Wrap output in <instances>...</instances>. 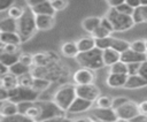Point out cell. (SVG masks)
<instances>
[{
	"label": "cell",
	"mask_w": 147,
	"mask_h": 122,
	"mask_svg": "<svg viewBox=\"0 0 147 122\" xmlns=\"http://www.w3.org/2000/svg\"><path fill=\"white\" fill-rule=\"evenodd\" d=\"M76 60L82 67L88 68L92 70H99V69L105 67V62H103V58H102V51L98 47H95L88 52L79 53L76 56Z\"/></svg>",
	"instance_id": "obj_1"
},
{
	"label": "cell",
	"mask_w": 147,
	"mask_h": 122,
	"mask_svg": "<svg viewBox=\"0 0 147 122\" xmlns=\"http://www.w3.org/2000/svg\"><path fill=\"white\" fill-rule=\"evenodd\" d=\"M76 98H77L76 84H65L56 90V92L53 96V101L61 109L67 112Z\"/></svg>",
	"instance_id": "obj_2"
},
{
	"label": "cell",
	"mask_w": 147,
	"mask_h": 122,
	"mask_svg": "<svg viewBox=\"0 0 147 122\" xmlns=\"http://www.w3.org/2000/svg\"><path fill=\"white\" fill-rule=\"evenodd\" d=\"M18 22V35L21 36L22 41H28L37 31V25H36V15L32 13L30 8L25 9L24 14L22 17L17 21Z\"/></svg>",
	"instance_id": "obj_3"
},
{
	"label": "cell",
	"mask_w": 147,
	"mask_h": 122,
	"mask_svg": "<svg viewBox=\"0 0 147 122\" xmlns=\"http://www.w3.org/2000/svg\"><path fill=\"white\" fill-rule=\"evenodd\" d=\"M106 16L110 20V22H111V24L114 26V31L115 32L127 31L129 29H131L136 24L133 18H132V15L121 14L115 8H109V10L107 12Z\"/></svg>",
	"instance_id": "obj_4"
},
{
	"label": "cell",
	"mask_w": 147,
	"mask_h": 122,
	"mask_svg": "<svg viewBox=\"0 0 147 122\" xmlns=\"http://www.w3.org/2000/svg\"><path fill=\"white\" fill-rule=\"evenodd\" d=\"M9 92V100L18 104V102H23V101H37L39 99L40 93L36 90H33L32 87H24V86H16L14 89L8 90Z\"/></svg>",
	"instance_id": "obj_5"
},
{
	"label": "cell",
	"mask_w": 147,
	"mask_h": 122,
	"mask_svg": "<svg viewBox=\"0 0 147 122\" xmlns=\"http://www.w3.org/2000/svg\"><path fill=\"white\" fill-rule=\"evenodd\" d=\"M36 102L40 108V116L37 122H44L46 120L67 114V112L61 109L53 100H37Z\"/></svg>",
	"instance_id": "obj_6"
},
{
	"label": "cell",
	"mask_w": 147,
	"mask_h": 122,
	"mask_svg": "<svg viewBox=\"0 0 147 122\" xmlns=\"http://www.w3.org/2000/svg\"><path fill=\"white\" fill-rule=\"evenodd\" d=\"M115 110L118 116V120H124V121H132L133 119H136L141 114L139 109V104L132 100H129L127 102H125Z\"/></svg>",
	"instance_id": "obj_7"
},
{
	"label": "cell",
	"mask_w": 147,
	"mask_h": 122,
	"mask_svg": "<svg viewBox=\"0 0 147 122\" xmlns=\"http://www.w3.org/2000/svg\"><path fill=\"white\" fill-rule=\"evenodd\" d=\"M76 92H77V97L84 98L92 102H95V100L101 96L99 87L94 85V83L86 85H76Z\"/></svg>",
	"instance_id": "obj_8"
},
{
	"label": "cell",
	"mask_w": 147,
	"mask_h": 122,
	"mask_svg": "<svg viewBox=\"0 0 147 122\" xmlns=\"http://www.w3.org/2000/svg\"><path fill=\"white\" fill-rule=\"evenodd\" d=\"M95 70L88 69V68H79L74 73V83L76 85H86V84H93L95 79Z\"/></svg>",
	"instance_id": "obj_9"
},
{
	"label": "cell",
	"mask_w": 147,
	"mask_h": 122,
	"mask_svg": "<svg viewBox=\"0 0 147 122\" xmlns=\"http://www.w3.org/2000/svg\"><path fill=\"white\" fill-rule=\"evenodd\" d=\"M92 115L95 120L101 122H117L118 116L114 108H92Z\"/></svg>",
	"instance_id": "obj_10"
},
{
	"label": "cell",
	"mask_w": 147,
	"mask_h": 122,
	"mask_svg": "<svg viewBox=\"0 0 147 122\" xmlns=\"http://www.w3.org/2000/svg\"><path fill=\"white\" fill-rule=\"evenodd\" d=\"M93 104H94V102H92V101H90V100H86V99H84V98L77 97V98L74 100V102L71 104V106L69 107V109H68L67 112H68L69 114H79V113H84V112H86V110L92 109Z\"/></svg>",
	"instance_id": "obj_11"
},
{
	"label": "cell",
	"mask_w": 147,
	"mask_h": 122,
	"mask_svg": "<svg viewBox=\"0 0 147 122\" xmlns=\"http://www.w3.org/2000/svg\"><path fill=\"white\" fill-rule=\"evenodd\" d=\"M147 60L146 54H141L138 52H134L133 49H127L123 53H121V61H123L124 63L129 64V63H134V62H139L142 63L144 61Z\"/></svg>",
	"instance_id": "obj_12"
},
{
	"label": "cell",
	"mask_w": 147,
	"mask_h": 122,
	"mask_svg": "<svg viewBox=\"0 0 147 122\" xmlns=\"http://www.w3.org/2000/svg\"><path fill=\"white\" fill-rule=\"evenodd\" d=\"M127 78H129V75L126 74H108L106 83L109 87L119 89L125 86Z\"/></svg>",
	"instance_id": "obj_13"
},
{
	"label": "cell",
	"mask_w": 147,
	"mask_h": 122,
	"mask_svg": "<svg viewBox=\"0 0 147 122\" xmlns=\"http://www.w3.org/2000/svg\"><path fill=\"white\" fill-rule=\"evenodd\" d=\"M55 24L54 15H36V25L39 31L51 30Z\"/></svg>",
	"instance_id": "obj_14"
},
{
	"label": "cell",
	"mask_w": 147,
	"mask_h": 122,
	"mask_svg": "<svg viewBox=\"0 0 147 122\" xmlns=\"http://www.w3.org/2000/svg\"><path fill=\"white\" fill-rule=\"evenodd\" d=\"M34 15H54L56 12L54 10L51 0H42L38 5L30 8Z\"/></svg>",
	"instance_id": "obj_15"
},
{
	"label": "cell",
	"mask_w": 147,
	"mask_h": 122,
	"mask_svg": "<svg viewBox=\"0 0 147 122\" xmlns=\"http://www.w3.org/2000/svg\"><path fill=\"white\" fill-rule=\"evenodd\" d=\"M102 58H103L105 66L110 67L114 63L121 61V53L114 48H107V49L102 51Z\"/></svg>",
	"instance_id": "obj_16"
},
{
	"label": "cell",
	"mask_w": 147,
	"mask_h": 122,
	"mask_svg": "<svg viewBox=\"0 0 147 122\" xmlns=\"http://www.w3.org/2000/svg\"><path fill=\"white\" fill-rule=\"evenodd\" d=\"M18 30V22L9 16L2 17L0 21V31L1 32H17Z\"/></svg>",
	"instance_id": "obj_17"
},
{
	"label": "cell",
	"mask_w": 147,
	"mask_h": 122,
	"mask_svg": "<svg viewBox=\"0 0 147 122\" xmlns=\"http://www.w3.org/2000/svg\"><path fill=\"white\" fill-rule=\"evenodd\" d=\"M0 114H1V116H11V115L18 114V104H16L11 100L1 101Z\"/></svg>",
	"instance_id": "obj_18"
},
{
	"label": "cell",
	"mask_w": 147,
	"mask_h": 122,
	"mask_svg": "<svg viewBox=\"0 0 147 122\" xmlns=\"http://www.w3.org/2000/svg\"><path fill=\"white\" fill-rule=\"evenodd\" d=\"M101 25V17L99 16H90L82 21V28L88 33H92L98 26Z\"/></svg>",
	"instance_id": "obj_19"
},
{
	"label": "cell",
	"mask_w": 147,
	"mask_h": 122,
	"mask_svg": "<svg viewBox=\"0 0 147 122\" xmlns=\"http://www.w3.org/2000/svg\"><path fill=\"white\" fill-rule=\"evenodd\" d=\"M147 86V82L139 75H129V78L126 81V84L124 89L127 90H134V89H140Z\"/></svg>",
	"instance_id": "obj_20"
},
{
	"label": "cell",
	"mask_w": 147,
	"mask_h": 122,
	"mask_svg": "<svg viewBox=\"0 0 147 122\" xmlns=\"http://www.w3.org/2000/svg\"><path fill=\"white\" fill-rule=\"evenodd\" d=\"M61 53L67 58H75L79 54L77 41H65L61 46Z\"/></svg>",
	"instance_id": "obj_21"
},
{
	"label": "cell",
	"mask_w": 147,
	"mask_h": 122,
	"mask_svg": "<svg viewBox=\"0 0 147 122\" xmlns=\"http://www.w3.org/2000/svg\"><path fill=\"white\" fill-rule=\"evenodd\" d=\"M77 46H78V49H79V53H83V52H88L93 48L96 47L95 45V39L91 36V37H82L77 40Z\"/></svg>",
	"instance_id": "obj_22"
},
{
	"label": "cell",
	"mask_w": 147,
	"mask_h": 122,
	"mask_svg": "<svg viewBox=\"0 0 147 122\" xmlns=\"http://www.w3.org/2000/svg\"><path fill=\"white\" fill-rule=\"evenodd\" d=\"M0 41L2 44H15V45H21L23 43L18 32H0Z\"/></svg>",
	"instance_id": "obj_23"
},
{
	"label": "cell",
	"mask_w": 147,
	"mask_h": 122,
	"mask_svg": "<svg viewBox=\"0 0 147 122\" xmlns=\"http://www.w3.org/2000/svg\"><path fill=\"white\" fill-rule=\"evenodd\" d=\"M0 82H1V87H5V89H7V90L14 89V87H16V86L20 85V83H18V77L15 76V75L11 74V73L1 76V81H0Z\"/></svg>",
	"instance_id": "obj_24"
},
{
	"label": "cell",
	"mask_w": 147,
	"mask_h": 122,
	"mask_svg": "<svg viewBox=\"0 0 147 122\" xmlns=\"http://www.w3.org/2000/svg\"><path fill=\"white\" fill-rule=\"evenodd\" d=\"M20 54L21 53H7V52H1L0 54V63L7 66V67H11L13 64L17 63L20 61Z\"/></svg>",
	"instance_id": "obj_25"
},
{
	"label": "cell",
	"mask_w": 147,
	"mask_h": 122,
	"mask_svg": "<svg viewBox=\"0 0 147 122\" xmlns=\"http://www.w3.org/2000/svg\"><path fill=\"white\" fill-rule=\"evenodd\" d=\"M132 18L136 24L147 23V6H140L139 8L134 9L132 14Z\"/></svg>",
	"instance_id": "obj_26"
},
{
	"label": "cell",
	"mask_w": 147,
	"mask_h": 122,
	"mask_svg": "<svg viewBox=\"0 0 147 122\" xmlns=\"http://www.w3.org/2000/svg\"><path fill=\"white\" fill-rule=\"evenodd\" d=\"M9 70H10V73L14 74L15 76L21 77V76H23V75L30 73V67H28V66H25V64H23L22 62L18 61L17 63L13 64V66L9 68Z\"/></svg>",
	"instance_id": "obj_27"
},
{
	"label": "cell",
	"mask_w": 147,
	"mask_h": 122,
	"mask_svg": "<svg viewBox=\"0 0 147 122\" xmlns=\"http://www.w3.org/2000/svg\"><path fill=\"white\" fill-rule=\"evenodd\" d=\"M51 85V82L46 78H42V77H34V81H33V85H32V89L38 91L39 93L47 90L48 86Z\"/></svg>",
	"instance_id": "obj_28"
},
{
	"label": "cell",
	"mask_w": 147,
	"mask_h": 122,
	"mask_svg": "<svg viewBox=\"0 0 147 122\" xmlns=\"http://www.w3.org/2000/svg\"><path fill=\"white\" fill-rule=\"evenodd\" d=\"M130 45L131 43L124 40V39H119V38H114L113 39V45H111V48L116 49L117 52L119 53H123L127 49H130Z\"/></svg>",
	"instance_id": "obj_29"
},
{
	"label": "cell",
	"mask_w": 147,
	"mask_h": 122,
	"mask_svg": "<svg viewBox=\"0 0 147 122\" xmlns=\"http://www.w3.org/2000/svg\"><path fill=\"white\" fill-rule=\"evenodd\" d=\"M0 122H34L24 114H15L11 116H1Z\"/></svg>",
	"instance_id": "obj_30"
},
{
	"label": "cell",
	"mask_w": 147,
	"mask_h": 122,
	"mask_svg": "<svg viewBox=\"0 0 147 122\" xmlns=\"http://www.w3.org/2000/svg\"><path fill=\"white\" fill-rule=\"evenodd\" d=\"M130 48L133 49L134 52H138V53H141V54H146L147 53L146 39H136V40L131 41Z\"/></svg>",
	"instance_id": "obj_31"
},
{
	"label": "cell",
	"mask_w": 147,
	"mask_h": 122,
	"mask_svg": "<svg viewBox=\"0 0 147 122\" xmlns=\"http://www.w3.org/2000/svg\"><path fill=\"white\" fill-rule=\"evenodd\" d=\"M109 74H126L127 75V64L123 61H118L109 67Z\"/></svg>",
	"instance_id": "obj_32"
},
{
	"label": "cell",
	"mask_w": 147,
	"mask_h": 122,
	"mask_svg": "<svg viewBox=\"0 0 147 122\" xmlns=\"http://www.w3.org/2000/svg\"><path fill=\"white\" fill-rule=\"evenodd\" d=\"M113 97L110 96H100L95 100V106L100 108H111L113 106Z\"/></svg>",
	"instance_id": "obj_33"
},
{
	"label": "cell",
	"mask_w": 147,
	"mask_h": 122,
	"mask_svg": "<svg viewBox=\"0 0 147 122\" xmlns=\"http://www.w3.org/2000/svg\"><path fill=\"white\" fill-rule=\"evenodd\" d=\"M113 39H114V37H111V36L106 37V38H101V39H95V45L101 51H105L107 48H111Z\"/></svg>",
	"instance_id": "obj_34"
},
{
	"label": "cell",
	"mask_w": 147,
	"mask_h": 122,
	"mask_svg": "<svg viewBox=\"0 0 147 122\" xmlns=\"http://www.w3.org/2000/svg\"><path fill=\"white\" fill-rule=\"evenodd\" d=\"M25 115H26L28 117H30L31 120H33L34 122H37V120H38L39 116H40V108H39V106L37 105L36 101H34V102L32 104V106L26 110Z\"/></svg>",
	"instance_id": "obj_35"
},
{
	"label": "cell",
	"mask_w": 147,
	"mask_h": 122,
	"mask_svg": "<svg viewBox=\"0 0 147 122\" xmlns=\"http://www.w3.org/2000/svg\"><path fill=\"white\" fill-rule=\"evenodd\" d=\"M91 35H92V37H93L94 39H101V38L109 37V36L111 35V32H110L109 30H107L106 28H103L102 25H100V26H98Z\"/></svg>",
	"instance_id": "obj_36"
},
{
	"label": "cell",
	"mask_w": 147,
	"mask_h": 122,
	"mask_svg": "<svg viewBox=\"0 0 147 122\" xmlns=\"http://www.w3.org/2000/svg\"><path fill=\"white\" fill-rule=\"evenodd\" d=\"M24 12H25L24 8H22V7H20V6H13V7L8 10V16L11 17V18H14V20H17V21H18V20L22 17V15L24 14Z\"/></svg>",
	"instance_id": "obj_37"
},
{
	"label": "cell",
	"mask_w": 147,
	"mask_h": 122,
	"mask_svg": "<svg viewBox=\"0 0 147 122\" xmlns=\"http://www.w3.org/2000/svg\"><path fill=\"white\" fill-rule=\"evenodd\" d=\"M33 81H34V77L29 73V74H25L21 77H18V83L21 86H24V87H32L33 85Z\"/></svg>",
	"instance_id": "obj_38"
},
{
	"label": "cell",
	"mask_w": 147,
	"mask_h": 122,
	"mask_svg": "<svg viewBox=\"0 0 147 122\" xmlns=\"http://www.w3.org/2000/svg\"><path fill=\"white\" fill-rule=\"evenodd\" d=\"M48 55H49V53H38V54H34V55H33L34 63H36L37 66L46 64V62L49 60V59H48Z\"/></svg>",
	"instance_id": "obj_39"
},
{
	"label": "cell",
	"mask_w": 147,
	"mask_h": 122,
	"mask_svg": "<svg viewBox=\"0 0 147 122\" xmlns=\"http://www.w3.org/2000/svg\"><path fill=\"white\" fill-rule=\"evenodd\" d=\"M20 62H22L23 64H25L28 67H31L34 63L33 55L29 54V53H21L20 54Z\"/></svg>",
	"instance_id": "obj_40"
},
{
	"label": "cell",
	"mask_w": 147,
	"mask_h": 122,
	"mask_svg": "<svg viewBox=\"0 0 147 122\" xmlns=\"http://www.w3.org/2000/svg\"><path fill=\"white\" fill-rule=\"evenodd\" d=\"M1 52L20 53V45H15V44H2L1 43Z\"/></svg>",
	"instance_id": "obj_41"
},
{
	"label": "cell",
	"mask_w": 147,
	"mask_h": 122,
	"mask_svg": "<svg viewBox=\"0 0 147 122\" xmlns=\"http://www.w3.org/2000/svg\"><path fill=\"white\" fill-rule=\"evenodd\" d=\"M51 3H52L55 12H61V10L67 8L68 0H51Z\"/></svg>",
	"instance_id": "obj_42"
},
{
	"label": "cell",
	"mask_w": 147,
	"mask_h": 122,
	"mask_svg": "<svg viewBox=\"0 0 147 122\" xmlns=\"http://www.w3.org/2000/svg\"><path fill=\"white\" fill-rule=\"evenodd\" d=\"M118 13H121V14H125V15H132L133 14V12H134V9L131 7V6H129L126 2L125 3H123V5H121V6H118L117 8H115Z\"/></svg>",
	"instance_id": "obj_43"
},
{
	"label": "cell",
	"mask_w": 147,
	"mask_h": 122,
	"mask_svg": "<svg viewBox=\"0 0 147 122\" xmlns=\"http://www.w3.org/2000/svg\"><path fill=\"white\" fill-rule=\"evenodd\" d=\"M127 101H129V99L126 97H115L113 99V106H111V108L117 109L118 107H121L122 105H124Z\"/></svg>",
	"instance_id": "obj_44"
},
{
	"label": "cell",
	"mask_w": 147,
	"mask_h": 122,
	"mask_svg": "<svg viewBox=\"0 0 147 122\" xmlns=\"http://www.w3.org/2000/svg\"><path fill=\"white\" fill-rule=\"evenodd\" d=\"M15 5V0H0V12H8Z\"/></svg>",
	"instance_id": "obj_45"
},
{
	"label": "cell",
	"mask_w": 147,
	"mask_h": 122,
	"mask_svg": "<svg viewBox=\"0 0 147 122\" xmlns=\"http://www.w3.org/2000/svg\"><path fill=\"white\" fill-rule=\"evenodd\" d=\"M140 64L139 62H134V63H129L127 64V75H138L139 69H140Z\"/></svg>",
	"instance_id": "obj_46"
},
{
	"label": "cell",
	"mask_w": 147,
	"mask_h": 122,
	"mask_svg": "<svg viewBox=\"0 0 147 122\" xmlns=\"http://www.w3.org/2000/svg\"><path fill=\"white\" fill-rule=\"evenodd\" d=\"M32 101H23V102H18V113L20 114H24L26 113V110L32 106Z\"/></svg>",
	"instance_id": "obj_47"
},
{
	"label": "cell",
	"mask_w": 147,
	"mask_h": 122,
	"mask_svg": "<svg viewBox=\"0 0 147 122\" xmlns=\"http://www.w3.org/2000/svg\"><path fill=\"white\" fill-rule=\"evenodd\" d=\"M101 25L103 26V28H106L107 30H109L111 33L113 32H115L114 31V26H113V24H111V22H110V20L105 15L103 17H101Z\"/></svg>",
	"instance_id": "obj_48"
},
{
	"label": "cell",
	"mask_w": 147,
	"mask_h": 122,
	"mask_svg": "<svg viewBox=\"0 0 147 122\" xmlns=\"http://www.w3.org/2000/svg\"><path fill=\"white\" fill-rule=\"evenodd\" d=\"M72 119H70L69 116L65 115H62V116H56V117H53V119H49V120H46L44 122H71Z\"/></svg>",
	"instance_id": "obj_49"
},
{
	"label": "cell",
	"mask_w": 147,
	"mask_h": 122,
	"mask_svg": "<svg viewBox=\"0 0 147 122\" xmlns=\"http://www.w3.org/2000/svg\"><path fill=\"white\" fill-rule=\"evenodd\" d=\"M138 75L141 76V77L147 82V60L144 61V62L140 64V69H139Z\"/></svg>",
	"instance_id": "obj_50"
},
{
	"label": "cell",
	"mask_w": 147,
	"mask_h": 122,
	"mask_svg": "<svg viewBox=\"0 0 147 122\" xmlns=\"http://www.w3.org/2000/svg\"><path fill=\"white\" fill-rule=\"evenodd\" d=\"M125 1H126V0H108L107 2H108L109 8H117L118 6L125 3Z\"/></svg>",
	"instance_id": "obj_51"
},
{
	"label": "cell",
	"mask_w": 147,
	"mask_h": 122,
	"mask_svg": "<svg viewBox=\"0 0 147 122\" xmlns=\"http://www.w3.org/2000/svg\"><path fill=\"white\" fill-rule=\"evenodd\" d=\"M0 100H1V101L9 100V92H8V90L5 89V87H0Z\"/></svg>",
	"instance_id": "obj_52"
},
{
	"label": "cell",
	"mask_w": 147,
	"mask_h": 122,
	"mask_svg": "<svg viewBox=\"0 0 147 122\" xmlns=\"http://www.w3.org/2000/svg\"><path fill=\"white\" fill-rule=\"evenodd\" d=\"M125 2H126L129 6H131L133 9H137V8H139V7L141 6L140 0H126Z\"/></svg>",
	"instance_id": "obj_53"
},
{
	"label": "cell",
	"mask_w": 147,
	"mask_h": 122,
	"mask_svg": "<svg viewBox=\"0 0 147 122\" xmlns=\"http://www.w3.org/2000/svg\"><path fill=\"white\" fill-rule=\"evenodd\" d=\"M139 109H140L141 114L147 115V100H144V101H141L139 104Z\"/></svg>",
	"instance_id": "obj_54"
},
{
	"label": "cell",
	"mask_w": 147,
	"mask_h": 122,
	"mask_svg": "<svg viewBox=\"0 0 147 122\" xmlns=\"http://www.w3.org/2000/svg\"><path fill=\"white\" fill-rule=\"evenodd\" d=\"M71 122H95L92 117H78V119H72Z\"/></svg>",
	"instance_id": "obj_55"
},
{
	"label": "cell",
	"mask_w": 147,
	"mask_h": 122,
	"mask_svg": "<svg viewBox=\"0 0 147 122\" xmlns=\"http://www.w3.org/2000/svg\"><path fill=\"white\" fill-rule=\"evenodd\" d=\"M9 73H10L9 67H7V66H5V64L0 63V75H1V76H3V75H7V74H9Z\"/></svg>",
	"instance_id": "obj_56"
},
{
	"label": "cell",
	"mask_w": 147,
	"mask_h": 122,
	"mask_svg": "<svg viewBox=\"0 0 147 122\" xmlns=\"http://www.w3.org/2000/svg\"><path fill=\"white\" fill-rule=\"evenodd\" d=\"M131 122H147V115L140 114L139 116H137L136 119H133Z\"/></svg>",
	"instance_id": "obj_57"
},
{
	"label": "cell",
	"mask_w": 147,
	"mask_h": 122,
	"mask_svg": "<svg viewBox=\"0 0 147 122\" xmlns=\"http://www.w3.org/2000/svg\"><path fill=\"white\" fill-rule=\"evenodd\" d=\"M42 0H26V3H28V7L29 8H31V7H33V6H36V5H38L39 2H41Z\"/></svg>",
	"instance_id": "obj_58"
},
{
	"label": "cell",
	"mask_w": 147,
	"mask_h": 122,
	"mask_svg": "<svg viewBox=\"0 0 147 122\" xmlns=\"http://www.w3.org/2000/svg\"><path fill=\"white\" fill-rule=\"evenodd\" d=\"M141 6H147V0H140Z\"/></svg>",
	"instance_id": "obj_59"
},
{
	"label": "cell",
	"mask_w": 147,
	"mask_h": 122,
	"mask_svg": "<svg viewBox=\"0 0 147 122\" xmlns=\"http://www.w3.org/2000/svg\"><path fill=\"white\" fill-rule=\"evenodd\" d=\"M117 122H131V121H124V120H118Z\"/></svg>",
	"instance_id": "obj_60"
},
{
	"label": "cell",
	"mask_w": 147,
	"mask_h": 122,
	"mask_svg": "<svg viewBox=\"0 0 147 122\" xmlns=\"http://www.w3.org/2000/svg\"><path fill=\"white\" fill-rule=\"evenodd\" d=\"M146 47H147V39H146Z\"/></svg>",
	"instance_id": "obj_61"
},
{
	"label": "cell",
	"mask_w": 147,
	"mask_h": 122,
	"mask_svg": "<svg viewBox=\"0 0 147 122\" xmlns=\"http://www.w3.org/2000/svg\"><path fill=\"white\" fill-rule=\"evenodd\" d=\"M95 122H101V121H98V120H96V121H95Z\"/></svg>",
	"instance_id": "obj_62"
},
{
	"label": "cell",
	"mask_w": 147,
	"mask_h": 122,
	"mask_svg": "<svg viewBox=\"0 0 147 122\" xmlns=\"http://www.w3.org/2000/svg\"><path fill=\"white\" fill-rule=\"evenodd\" d=\"M146 56H147V53H146Z\"/></svg>",
	"instance_id": "obj_63"
},
{
	"label": "cell",
	"mask_w": 147,
	"mask_h": 122,
	"mask_svg": "<svg viewBox=\"0 0 147 122\" xmlns=\"http://www.w3.org/2000/svg\"><path fill=\"white\" fill-rule=\"evenodd\" d=\"M107 1H108V0H107Z\"/></svg>",
	"instance_id": "obj_64"
}]
</instances>
